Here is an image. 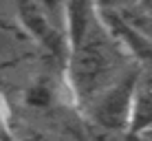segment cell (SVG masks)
Segmentation results:
<instances>
[{"instance_id": "3957f363", "label": "cell", "mask_w": 152, "mask_h": 141, "mask_svg": "<svg viewBox=\"0 0 152 141\" xmlns=\"http://www.w3.org/2000/svg\"><path fill=\"white\" fill-rule=\"evenodd\" d=\"M139 75V66H130L117 82H113L77 108L82 119L104 134H128Z\"/></svg>"}, {"instance_id": "7a4b0ae2", "label": "cell", "mask_w": 152, "mask_h": 141, "mask_svg": "<svg viewBox=\"0 0 152 141\" xmlns=\"http://www.w3.org/2000/svg\"><path fill=\"white\" fill-rule=\"evenodd\" d=\"M13 9L24 33L64 66L69 57L66 0H13Z\"/></svg>"}, {"instance_id": "52a82bcc", "label": "cell", "mask_w": 152, "mask_h": 141, "mask_svg": "<svg viewBox=\"0 0 152 141\" xmlns=\"http://www.w3.org/2000/svg\"><path fill=\"white\" fill-rule=\"evenodd\" d=\"M0 141H4V139H0Z\"/></svg>"}, {"instance_id": "5b68a950", "label": "cell", "mask_w": 152, "mask_h": 141, "mask_svg": "<svg viewBox=\"0 0 152 141\" xmlns=\"http://www.w3.org/2000/svg\"><path fill=\"white\" fill-rule=\"evenodd\" d=\"M152 130V75L141 71L137 91L132 102V117H130V137H137Z\"/></svg>"}, {"instance_id": "277c9868", "label": "cell", "mask_w": 152, "mask_h": 141, "mask_svg": "<svg viewBox=\"0 0 152 141\" xmlns=\"http://www.w3.org/2000/svg\"><path fill=\"white\" fill-rule=\"evenodd\" d=\"M102 13V11H99ZM104 22L121 42L124 51L143 73L152 75V35L143 31L139 24L128 20L124 13H102Z\"/></svg>"}, {"instance_id": "6da1fadb", "label": "cell", "mask_w": 152, "mask_h": 141, "mask_svg": "<svg viewBox=\"0 0 152 141\" xmlns=\"http://www.w3.org/2000/svg\"><path fill=\"white\" fill-rule=\"evenodd\" d=\"M130 66L134 62L104 22L102 13H97L86 27L69 35L64 82L73 106H84L99 91L117 82Z\"/></svg>"}, {"instance_id": "8992f818", "label": "cell", "mask_w": 152, "mask_h": 141, "mask_svg": "<svg viewBox=\"0 0 152 141\" xmlns=\"http://www.w3.org/2000/svg\"><path fill=\"white\" fill-rule=\"evenodd\" d=\"M9 106L7 102H4L2 93H0V139L4 141H15L13 137V128H11V117H9Z\"/></svg>"}]
</instances>
